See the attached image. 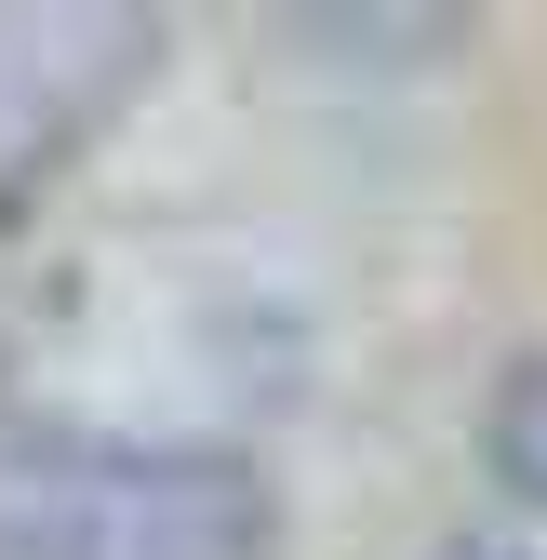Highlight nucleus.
<instances>
[{
    "label": "nucleus",
    "mask_w": 547,
    "mask_h": 560,
    "mask_svg": "<svg viewBox=\"0 0 547 560\" xmlns=\"http://www.w3.org/2000/svg\"><path fill=\"white\" fill-rule=\"evenodd\" d=\"M254 494L228 467H40L0 480V560H241Z\"/></svg>",
    "instance_id": "1"
},
{
    "label": "nucleus",
    "mask_w": 547,
    "mask_h": 560,
    "mask_svg": "<svg viewBox=\"0 0 547 560\" xmlns=\"http://www.w3.org/2000/svg\"><path fill=\"white\" fill-rule=\"evenodd\" d=\"M494 454H508V480H521V494H547V361L494 400Z\"/></svg>",
    "instance_id": "3"
},
{
    "label": "nucleus",
    "mask_w": 547,
    "mask_h": 560,
    "mask_svg": "<svg viewBox=\"0 0 547 560\" xmlns=\"http://www.w3.org/2000/svg\"><path fill=\"white\" fill-rule=\"evenodd\" d=\"M161 67V14L120 0H0V187H40Z\"/></svg>",
    "instance_id": "2"
}]
</instances>
